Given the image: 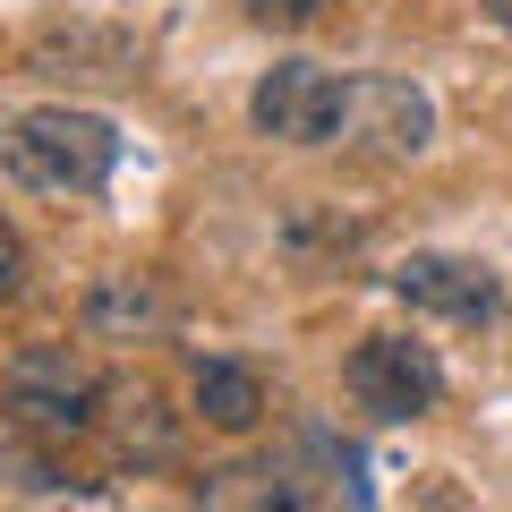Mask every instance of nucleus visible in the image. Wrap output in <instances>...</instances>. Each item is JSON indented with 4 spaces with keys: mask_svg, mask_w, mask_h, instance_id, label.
<instances>
[{
    "mask_svg": "<svg viewBox=\"0 0 512 512\" xmlns=\"http://www.w3.org/2000/svg\"><path fill=\"white\" fill-rule=\"evenodd\" d=\"M0 163L9 180L35 188V197H94L120 163V128L103 111H77V103H43L0 120Z\"/></svg>",
    "mask_w": 512,
    "mask_h": 512,
    "instance_id": "nucleus-1",
    "label": "nucleus"
},
{
    "mask_svg": "<svg viewBox=\"0 0 512 512\" xmlns=\"http://www.w3.org/2000/svg\"><path fill=\"white\" fill-rule=\"evenodd\" d=\"M0 393H9V419L35 427V436H86V427L103 419V402H111V384L94 376V359L69 350V342L18 350L9 376H0Z\"/></svg>",
    "mask_w": 512,
    "mask_h": 512,
    "instance_id": "nucleus-2",
    "label": "nucleus"
},
{
    "mask_svg": "<svg viewBox=\"0 0 512 512\" xmlns=\"http://www.w3.org/2000/svg\"><path fill=\"white\" fill-rule=\"evenodd\" d=\"M342 384H350V402L367 419H427L444 402V359L427 342H410V333H367L350 350Z\"/></svg>",
    "mask_w": 512,
    "mask_h": 512,
    "instance_id": "nucleus-3",
    "label": "nucleus"
},
{
    "mask_svg": "<svg viewBox=\"0 0 512 512\" xmlns=\"http://www.w3.org/2000/svg\"><path fill=\"white\" fill-rule=\"evenodd\" d=\"M342 103H350V77L316 69V60H282V69L256 77L248 94V120L282 146H333L342 137Z\"/></svg>",
    "mask_w": 512,
    "mask_h": 512,
    "instance_id": "nucleus-4",
    "label": "nucleus"
},
{
    "mask_svg": "<svg viewBox=\"0 0 512 512\" xmlns=\"http://www.w3.org/2000/svg\"><path fill=\"white\" fill-rule=\"evenodd\" d=\"M427 137H436V103L410 77H350L342 137L333 146L376 154V163H410V154H427Z\"/></svg>",
    "mask_w": 512,
    "mask_h": 512,
    "instance_id": "nucleus-5",
    "label": "nucleus"
},
{
    "mask_svg": "<svg viewBox=\"0 0 512 512\" xmlns=\"http://www.w3.org/2000/svg\"><path fill=\"white\" fill-rule=\"evenodd\" d=\"M393 291H402L410 308L444 316V325H487V316L504 308V282H495L478 256H410L402 274H393Z\"/></svg>",
    "mask_w": 512,
    "mask_h": 512,
    "instance_id": "nucleus-6",
    "label": "nucleus"
},
{
    "mask_svg": "<svg viewBox=\"0 0 512 512\" xmlns=\"http://www.w3.org/2000/svg\"><path fill=\"white\" fill-rule=\"evenodd\" d=\"M86 333L94 342H154V333H171V291L154 274H94Z\"/></svg>",
    "mask_w": 512,
    "mask_h": 512,
    "instance_id": "nucleus-7",
    "label": "nucleus"
},
{
    "mask_svg": "<svg viewBox=\"0 0 512 512\" xmlns=\"http://www.w3.org/2000/svg\"><path fill=\"white\" fill-rule=\"evenodd\" d=\"M197 419L222 427V436H256V419H265V384H256V367L197 359Z\"/></svg>",
    "mask_w": 512,
    "mask_h": 512,
    "instance_id": "nucleus-8",
    "label": "nucleus"
},
{
    "mask_svg": "<svg viewBox=\"0 0 512 512\" xmlns=\"http://www.w3.org/2000/svg\"><path fill=\"white\" fill-rule=\"evenodd\" d=\"M111 436H120L128 461H171V444H180L154 393H111Z\"/></svg>",
    "mask_w": 512,
    "mask_h": 512,
    "instance_id": "nucleus-9",
    "label": "nucleus"
},
{
    "mask_svg": "<svg viewBox=\"0 0 512 512\" xmlns=\"http://www.w3.org/2000/svg\"><path fill=\"white\" fill-rule=\"evenodd\" d=\"M239 9H248V18L265 26V35H299V26H316V18H325V0H239Z\"/></svg>",
    "mask_w": 512,
    "mask_h": 512,
    "instance_id": "nucleus-10",
    "label": "nucleus"
},
{
    "mask_svg": "<svg viewBox=\"0 0 512 512\" xmlns=\"http://www.w3.org/2000/svg\"><path fill=\"white\" fill-rule=\"evenodd\" d=\"M26 291V239L0 222V299H18Z\"/></svg>",
    "mask_w": 512,
    "mask_h": 512,
    "instance_id": "nucleus-11",
    "label": "nucleus"
},
{
    "mask_svg": "<svg viewBox=\"0 0 512 512\" xmlns=\"http://www.w3.org/2000/svg\"><path fill=\"white\" fill-rule=\"evenodd\" d=\"M487 18H495V26H504V35H512V0H487Z\"/></svg>",
    "mask_w": 512,
    "mask_h": 512,
    "instance_id": "nucleus-12",
    "label": "nucleus"
}]
</instances>
